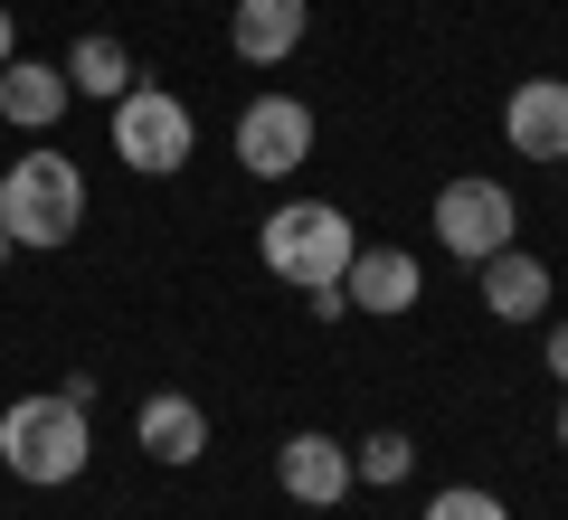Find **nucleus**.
<instances>
[{
	"instance_id": "nucleus-1",
	"label": "nucleus",
	"mask_w": 568,
	"mask_h": 520,
	"mask_svg": "<svg viewBox=\"0 0 568 520\" xmlns=\"http://www.w3.org/2000/svg\"><path fill=\"white\" fill-rule=\"evenodd\" d=\"M256 256H265V275H284L294 294H323V284L351 275V256H361V227H351L332 200H284L275 218L256 227Z\"/></svg>"
},
{
	"instance_id": "nucleus-2",
	"label": "nucleus",
	"mask_w": 568,
	"mask_h": 520,
	"mask_svg": "<svg viewBox=\"0 0 568 520\" xmlns=\"http://www.w3.org/2000/svg\"><path fill=\"white\" fill-rule=\"evenodd\" d=\"M0 227H10V246H67L85 227V171L67 152H20L10 171H0Z\"/></svg>"
},
{
	"instance_id": "nucleus-3",
	"label": "nucleus",
	"mask_w": 568,
	"mask_h": 520,
	"mask_svg": "<svg viewBox=\"0 0 568 520\" xmlns=\"http://www.w3.org/2000/svg\"><path fill=\"white\" fill-rule=\"evenodd\" d=\"M85 455H95V426H85V407L67 398H20V407H0V463L20 482H77Z\"/></svg>"
},
{
	"instance_id": "nucleus-4",
	"label": "nucleus",
	"mask_w": 568,
	"mask_h": 520,
	"mask_svg": "<svg viewBox=\"0 0 568 520\" xmlns=\"http://www.w3.org/2000/svg\"><path fill=\"white\" fill-rule=\"evenodd\" d=\"M190 142H200V123H190V104L171 95V85H133V95H114V152H123V171L171 181V171L190 161Z\"/></svg>"
},
{
	"instance_id": "nucleus-5",
	"label": "nucleus",
	"mask_w": 568,
	"mask_h": 520,
	"mask_svg": "<svg viewBox=\"0 0 568 520\" xmlns=\"http://www.w3.org/2000/svg\"><path fill=\"white\" fill-rule=\"evenodd\" d=\"M511 227H521V200H511L503 181H446L436 190V246H446V256L484 265V256L511 246Z\"/></svg>"
},
{
	"instance_id": "nucleus-6",
	"label": "nucleus",
	"mask_w": 568,
	"mask_h": 520,
	"mask_svg": "<svg viewBox=\"0 0 568 520\" xmlns=\"http://www.w3.org/2000/svg\"><path fill=\"white\" fill-rule=\"evenodd\" d=\"M237 161L256 181H284V171H304L313 161V104L304 95H256L237 114Z\"/></svg>"
},
{
	"instance_id": "nucleus-7",
	"label": "nucleus",
	"mask_w": 568,
	"mask_h": 520,
	"mask_svg": "<svg viewBox=\"0 0 568 520\" xmlns=\"http://www.w3.org/2000/svg\"><path fill=\"white\" fill-rule=\"evenodd\" d=\"M503 142L540 171H568V85L559 77H521L503 104Z\"/></svg>"
},
{
	"instance_id": "nucleus-8",
	"label": "nucleus",
	"mask_w": 568,
	"mask_h": 520,
	"mask_svg": "<svg viewBox=\"0 0 568 520\" xmlns=\"http://www.w3.org/2000/svg\"><path fill=\"white\" fill-rule=\"evenodd\" d=\"M275 482L304 511H332V501H351V445H332V436H284V455H275Z\"/></svg>"
},
{
	"instance_id": "nucleus-9",
	"label": "nucleus",
	"mask_w": 568,
	"mask_h": 520,
	"mask_svg": "<svg viewBox=\"0 0 568 520\" xmlns=\"http://www.w3.org/2000/svg\"><path fill=\"white\" fill-rule=\"evenodd\" d=\"M417 256H407V246H361V256H351V275H342V303L351 313H388L398 322L407 303H417Z\"/></svg>"
},
{
	"instance_id": "nucleus-10",
	"label": "nucleus",
	"mask_w": 568,
	"mask_h": 520,
	"mask_svg": "<svg viewBox=\"0 0 568 520\" xmlns=\"http://www.w3.org/2000/svg\"><path fill=\"white\" fill-rule=\"evenodd\" d=\"M133 436H142V455L152 463H171V473H181V463H200L209 455V407L200 398H142V417H133Z\"/></svg>"
},
{
	"instance_id": "nucleus-11",
	"label": "nucleus",
	"mask_w": 568,
	"mask_h": 520,
	"mask_svg": "<svg viewBox=\"0 0 568 520\" xmlns=\"http://www.w3.org/2000/svg\"><path fill=\"white\" fill-rule=\"evenodd\" d=\"M67 95H77L67 67H39V58H10V67H0V114L20 123V133H48V123L67 114Z\"/></svg>"
},
{
	"instance_id": "nucleus-12",
	"label": "nucleus",
	"mask_w": 568,
	"mask_h": 520,
	"mask_svg": "<svg viewBox=\"0 0 568 520\" xmlns=\"http://www.w3.org/2000/svg\"><path fill=\"white\" fill-rule=\"evenodd\" d=\"M227 39H237V58H246V67L294 58V48H304V0H237Z\"/></svg>"
},
{
	"instance_id": "nucleus-13",
	"label": "nucleus",
	"mask_w": 568,
	"mask_h": 520,
	"mask_svg": "<svg viewBox=\"0 0 568 520\" xmlns=\"http://www.w3.org/2000/svg\"><path fill=\"white\" fill-rule=\"evenodd\" d=\"M484 303H493V322H540L549 313V265L521 256V246L484 256Z\"/></svg>"
},
{
	"instance_id": "nucleus-14",
	"label": "nucleus",
	"mask_w": 568,
	"mask_h": 520,
	"mask_svg": "<svg viewBox=\"0 0 568 520\" xmlns=\"http://www.w3.org/2000/svg\"><path fill=\"white\" fill-rule=\"evenodd\" d=\"M67 85H77V95H95V104L133 95V48H123V39H95V29H85V39L67 48Z\"/></svg>"
},
{
	"instance_id": "nucleus-15",
	"label": "nucleus",
	"mask_w": 568,
	"mask_h": 520,
	"mask_svg": "<svg viewBox=\"0 0 568 520\" xmlns=\"http://www.w3.org/2000/svg\"><path fill=\"white\" fill-rule=\"evenodd\" d=\"M351 473L361 482H407L417 473V445L407 436H369V445H351Z\"/></svg>"
},
{
	"instance_id": "nucleus-16",
	"label": "nucleus",
	"mask_w": 568,
	"mask_h": 520,
	"mask_svg": "<svg viewBox=\"0 0 568 520\" xmlns=\"http://www.w3.org/2000/svg\"><path fill=\"white\" fill-rule=\"evenodd\" d=\"M426 520H511L503 492H474V482H446V492L426 501Z\"/></svg>"
},
{
	"instance_id": "nucleus-17",
	"label": "nucleus",
	"mask_w": 568,
	"mask_h": 520,
	"mask_svg": "<svg viewBox=\"0 0 568 520\" xmlns=\"http://www.w3.org/2000/svg\"><path fill=\"white\" fill-rule=\"evenodd\" d=\"M549 369L568 379V322H549Z\"/></svg>"
},
{
	"instance_id": "nucleus-18",
	"label": "nucleus",
	"mask_w": 568,
	"mask_h": 520,
	"mask_svg": "<svg viewBox=\"0 0 568 520\" xmlns=\"http://www.w3.org/2000/svg\"><path fill=\"white\" fill-rule=\"evenodd\" d=\"M10 58H20V29H10V10H0V67H10Z\"/></svg>"
},
{
	"instance_id": "nucleus-19",
	"label": "nucleus",
	"mask_w": 568,
	"mask_h": 520,
	"mask_svg": "<svg viewBox=\"0 0 568 520\" xmlns=\"http://www.w3.org/2000/svg\"><path fill=\"white\" fill-rule=\"evenodd\" d=\"M559 455H568V398H559Z\"/></svg>"
},
{
	"instance_id": "nucleus-20",
	"label": "nucleus",
	"mask_w": 568,
	"mask_h": 520,
	"mask_svg": "<svg viewBox=\"0 0 568 520\" xmlns=\"http://www.w3.org/2000/svg\"><path fill=\"white\" fill-rule=\"evenodd\" d=\"M0 256H10V227H0Z\"/></svg>"
}]
</instances>
